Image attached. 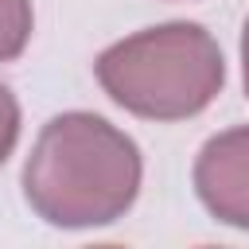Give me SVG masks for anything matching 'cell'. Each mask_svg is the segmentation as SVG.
Here are the masks:
<instances>
[{"mask_svg":"<svg viewBox=\"0 0 249 249\" xmlns=\"http://www.w3.org/2000/svg\"><path fill=\"white\" fill-rule=\"evenodd\" d=\"M144 160L128 132L97 113L51 117L23 160V198L54 230H93L124 218L140 195Z\"/></svg>","mask_w":249,"mask_h":249,"instance_id":"obj_1","label":"cell"},{"mask_svg":"<svg viewBox=\"0 0 249 249\" xmlns=\"http://www.w3.org/2000/svg\"><path fill=\"white\" fill-rule=\"evenodd\" d=\"M113 105L144 121L198 117L226 86V58L202 23L171 19L117 39L93 62Z\"/></svg>","mask_w":249,"mask_h":249,"instance_id":"obj_2","label":"cell"},{"mask_svg":"<svg viewBox=\"0 0 249 249\" xmlns=\"http://www.w3.org/2000/svg\"><path fill=\"white\" fill-rule=\"evenodd\" d=\"M195 195L218 222L249 230V124L226 128L198 148Z\"/></svg>","mask_w":249,"mask_h":249,"instance_id":"obj_3","label":"cell"},{"mask_svg":"<svg viewBox=\"0 0 249 249\" xmlns=\"http://www.w3.org/2000/svg\"><path fill=\"white\" fill-rule=\"evenodd\" d=\"M35 27L31 0H0V62H16L27 51Z\"/></svg>","mask_w":249,"mask_h":249,"instance_id":"obj_4","label":"cell"},{"mask_svg":"<svg viewBox=\"0 0 249 249\" xmlns=\"http://www.w3.org/2000/svg\"><path fill=\"white\" fill-rule=\"evenodd\" d=\"M16 140H19V101L8 86H0V167L16 152Z\"/></svg>","mask_w":249,"mask_h":249,"instance_id":"obj_5","label":"cell"},{"mask_svg":"<svg viewBox=\"0 0 249 249\" xmlns=\"http://www.w3.org/2000/svg\"><path fill=\"white\" fill-rule=\"evenodd\" d=\"M241 78H245V93H249V19L241 27Z\"/></svg>","mask_w":249,"mask_h":249,"instance_id":"obj_6","label":"cell"}]
</instances>
